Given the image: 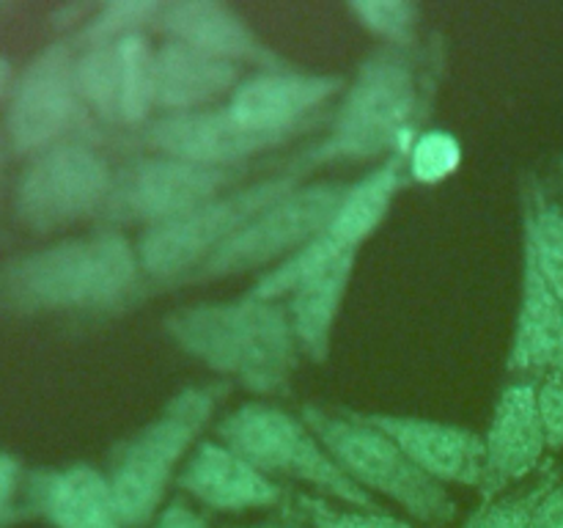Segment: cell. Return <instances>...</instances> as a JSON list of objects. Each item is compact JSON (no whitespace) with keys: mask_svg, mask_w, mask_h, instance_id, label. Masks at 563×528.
I'll return each instance as SVG.
<instances>
[{"mask_svg":"<svg viewBox=\"0 0 563 528\" xmlns=\"http://www.w3.org/2000/svg\"><path fill=\"white\" fill-rule=\"evenodd\" d=\"M214 432H218V440L231 446L236 454L245 457L251 465H256L275 482L291 479L350 509L385 512L372 493L357 487L341 471L339 462L311 432V427L280 407L267 405V402H247L220 418Z\"/></svg>","mask_w":563,"mask_h":528,"instance_id":"obj_6","label":"cell"},{"mask_svg":"<svg viewBox=\"0 0 563 528\" xmlns=\"http://www.w3.org/2000/svg\"><path fill=\"white\" fill-rule=\"evenodd\" d=\"M148 528H209V522L196 509H190L185 501H174L154 517Z\"/></svg>","mask_w":563,"mask_h":528,"instance_id":"obj_33","label":"cell"},{"mask_svg":"<svg viewBox=\"0 0 563 528\" xmlns=\"http://www.w3.org/2000/svg\"><path fill=\"white\" fill-rule=\"evenodd\" d=\"M75 88L80 102L108 124H121L119 42L82 47L75 58Z\"/></svg>","mask_w":563,"mask_h":528,"instance_id":"obj_24","label":"cell"},{"mask_svg":"<svg viewBox=\"0 0 563 528\" xmlns=\"http://www.w3.org/2000/svg\"><path fill=\"white\" fill-rule=\"evenodd\" d=\"M346 190H350L346 182H308V185L302 182L258 212L234 240L225 242L181 284H203L251 270H273L275 264L295 256L328 226L339 204L344 201Z\"/></svg>","mask_w":563,"mask_h":528,"instance_id":"obj_9","label":"cell"},{"mask_svg":"<svg viewBox=\"0 0 563 528\" xmlns=\"http://www.w3.org/2000/svg\"><path fill=\"white\" fill-rule=\"evenodd\" d=\"M137 143L152 154L187 160L209 168H247V160L273 152L289 141L245 130L223 105V108L152 119L141 127Z\"/></svg>","mask_w":563,"mask_h":528,"instance_id":"obj_13","label":"cell"},{"mask_svg":"<svg viewBox=\"0 0 563 528\" xmlns=\"http://www.w3.org/2000/svg\"><path fill=\"white\" fill-rule=\"evenodd\" d=\"M174 42L196 47L231 64H253L258 72L291 69L284 55L275 53L256 31L225 3L218 0H174L163 6L157 25Z\"/></svg>","mask_w":563,"mask_h":528,"instance_id":"obj_17","label":"cell"},{"mask_svg":"<svg viewBox=\"0 0 563 528\" xmlns=\"http://www.w3.org/2000/svg\"><path fill=\"white\" fill-rule=\"evenodd\" d=\"M245 80L242 66L165 38L154 53V108L163 116L209 110Z\"/></svg>","mask_w":563,"mask_h":528,"instance_id":"obj_19","label":"cell"},{"mask_svg":"<svg viewBox=\"0 0 563 528\" xmlns=\"http://www.w3.org/2000/svg\"><path fill=\"white\" fill-rule=\"evenodd\" d=\"M531 528H563V479H559L539 501Z\"/></svg>","mask_w":563,"mask_h":528,"instance_id":"obj_32","label":"cell"},{"mask_svg":"<svg viewBox=\"0 0 563 528\" xmlns=\"http://www.w3.org/2000/svg\"><path fill=\"white\" fill-rule=\"evenodd\" d=\"M302 176L306 174L291 165L278 176L234 187L225 196L212 198L181 218L143 229L135 245L143 278L154 284H181L225 242L234 240L258 212L302 185Z\"/></svg>","mask_w":563,"mask_h":528,"instance_id":"obj_7","label":"cell"},{"mask_svg":"<svg viewBox=\"0 0 563 528\" xmlns=\"http://www.w3.org/2000/svg\"><path fill=\"white\" fill-rule=\"evenodd\" d=\"M121 53V124L143 127L152 121L154 108V53L143 33L119 42Z\"/></svg>","mask_w":563,"mask_h":528,"instance_id":"obj_25","label":"cell"},{"mask_svg":"<svg viewBox=\"0 0 563 528\" xmlns=\"http://www.w3.org/2000/svg\"><path fill=\"white\" fill-rule=\"evenodd\" d=\"M113 170L86 143H55L31 160L16 185V218L36 234L99 218L113 187Z\"/></svg>","mask_w":563,"mask_h":528,"instance_id":"obj_11","label":"cell"},{"mask_svg":"<svg viewBox=\"0 0 563 528\" xmlns=\"http://www.w3.org/2000/svg\"><path fill=\"white\" fill-rule=\"evenodd\" d=\"M75 44L55 42L36 53L16 80L9 105L11 146L16 154H38L55 146L77 116Z\"/></svg>","mask_w":563,"mask_h":528,"instance_id":"obj_12","label":"cell"},{"mask_svg":"<svg viewBox=\"0 0 563 528\" xmlns=\"http://www.w3.org/2000/svg\"><path fill=\"white\" fill-rule=\"evenodd\" d=\"M539 413H542L544 432L550 449H563V355L544 372L537 385Z\"/></svg>","mask_w":563,"mask_h":528,"instance_id":"obj_31","label":"cell"},{"mask_svg":"<svg viewBox=\"0 0 563 528\" xmlns=\"http://www.w3.org/2000/svg\"><path fill=\"white\" fill-rule=\"evenodd\" d=\"M9 86H11V64L0 55V99L5 97Z\"/></svg>","mask_w":563,"mask_h":528,"instance_id":"obj_35","label":"cell"},{"mask_svg":"<svg viewBox=\"0 0 563 528\" xmlns=\"http://www.w3.org/2000/svg\"><path fill=\"white\" fill-rule=\"evenodd\" d=\"M22 517V512H16L14 506H5V509H0V528H9L11 522H16Z\"/></svg>","mask_w":563,"mask_h":528,"instance_id":"obj_36","label":"cell"},{"mask_svg":"<svg viewBox=\"0 0 563 528\" xmlns=\"http://www.w3.org/2000/svg\"><path fill=\"white\" fill-rule=\"evenodd\" d=\"M346 9L361 22V28L383 38L385 47H416L421 6L407 3V0H355V3H346Z\"/></svg>","mask_w":563,"mask_h":528,"instance_id":"obj_27","label":"cell"},{"mask_svg":"<svg viewBox=\"0 0 563 528\" xmlns=\"http://www.w3.org/2000/svg\"><path fill=\"white\" fill-rule=\"evenodd\" d=\"M229 383L190 385L170 396L159 416L115 446L108 479L126 528H148L159 515L165 493L176 482V468L196 449L198 435L214 416Z\"/></svg>","mask_w":563,"mask_h":528,"instance_id":"obj_4","label":"cell"},{"mask_svg":"<svg viewBox=\"0 0 563 528\" xmlns=\"http://www.w3.org/2000/svg\"><path fill=\"white\" fill-rule=\"evenodd\" d=\"M168 339L192 361L258 396L286 394L297 366L286 302L236 297L185 306L163 319Z\"/></svg>","mask_w":563,"mask_h":528,"instance_id":"obj_1","label":"cell"},{"mask_svg":"<svg viewBox=\"0 0 563 528\" xmlns=\"http://www.w3.org/2000/svg\"><path fill=\"white\" fill-rule=\"evenodd\" d=\"M522 253L563 300V204L537 179L522 196Z\"/></svg>","mask_w":563,"mask_h":528,"instance_id":"obj_23","label":"cell"},{"mask_svg":"<svg viewBox=\"0 0 563 528\" xmlns=\"http://www.w3.org/2000/svg\"><path fill=\"white\" fill-rule=\"evenodd\" d=\"M548 449V432H544L537 402V383L517 380L506 385L484 432V482L478 490L482 498H498L506 487L531 476Z\"/></svg>","mask_w":563,"mask_h":528,"instance_id":"obj_15","label":"cell"},{"mask_svg":"<svg viewBox=\"0 0 563 528\" xmlns=\"http://www.w3.org/2000/svg\"><path fill=\"white\" fill-rule=\"evenodd\" d=\"M355 262L357 256L341 258L328 273L308 280L306 286L286 297V311H289L297 346L313 363H324L330 358L335 319H339L344 297L350 292Z\"/></svg>","mask_w":563,"mask_h":528,"instance_id":"obj_22","label":"cell"},{"mask_svg":"<svg viewBox=\"0 0 563 528\" xmlns=\"http://www.w3.org/2000/svg\"><path fill=\"white\" fill-rule=\"evenodd\" d=\"M163 6L159 0H115V3L99 6L91 20L80 28L75 42H80L82 47L121 42L132 33H141L143 28L157 25Z\"/></svg>","mask_w":563,"mask_h":528,"instance_id":"obj_26","label":"cell"},{"mask_svg":"<svg viewBox=\"0 0 563 528\" xmlns=\"http://www.w3.org/2000/svg\"><path fill=\"white\" fill-rule=\"evenodd\" d=\"M462 163V146L451 132L427 130L418 132L407 152V176L421 185L445 182Z\"/></svg>","mask_w":563,"mask_h":528,"instance_id":"obj_29","label":"cell"},{"mask_svg":"<svg viewBox=\"0 0 563 528\" xmlns=\"http://www.w3.org/2000/svg\"><path fill=\"white\" fill-rule=\"evenodd\" d=\"M176 487L212 512L273 509L286 498L275 479L251 465L223 440H201L181 465Z\"/></svg>","mask_w":563,"mask_h":528,"instance_id":"obj_18","label":"cell"},{"mask_svg":"<svg viewBox=\"0 0 563 528\" xmlns=\"http://www.w3.org/2000/svg\"><path fill=\"white\" fill-rule=\"evenodd\" d=\"M421 82L412 50L379 47L357 69L330 130L295 163L306 174L324 163H368L410 152L418 130Z\"/></svg>","mask_w":563,"mask_h":528,"instance_id":"obj_3","label":"cell"},{"mask_svg":"<svg viewBox=\"0 0 563 528\" xmlns=\"http://www.w3.org/2000/svg\"><path fill=\"white\" fill-rule=\"evenodd\" d=\"M251 528H291V526H251Z\"/></svg>","mask_w":563,"mask_h":528,"instance_id":"obj_37","label":"cell"},{"mask_svg":"<svg viewBox=\"0 0 563 528\" xmlns=\"http://www.w3.org/2000/svg\"><path fill=\"white\" fill-rule=\"evenodd\" d=\"M16 487H20V462L9 454H0V509L11 506Z\"/></svg>","mask_w":563,"mask_h":528,"instance_id":"obj_34","label":"cell"},{"mask_svg":"<svg viewBox=\"0 0 563 528\" xmlns=\"http://www.w3.org/2000/svg\"><path fill=\"white\" fill-rule=\"evenodd\" d=\"M297 509L311 522V528H416V522L401 520L390 512H366V509H339L324 498L300 495Z\"/></svg>","mask_w":563,"mask_h":528,"instance_id":"obj_30","label":"cell"},{"mask_svg":"<svg viewBox=\"0 0 563 528\" xmlns=\"http://www.w3.org/2000/svg\"><path fill=\"white\" fill-rule=\"evenodd\" d=\"M344 86L346 80L341 75L300 72L295 66L278 72H258L236 86V91L225 102V110L234 116L236 124L256 135L291 141L306 130L308 116L317 113Z\"/></svg>","mask_w":563,"mask_h":528,"instance_id":"obj_14","label":"cell"},{"mask_svg":"<svg viewBox=\"0 0 563 528\" xmlns=\"http://www.w3.org/2000/svg\"><path fill=\"white\" fill-rule=\"evenodd\" d=\"M245 170L247 168H209V165L163 157V154L141 157L113 176V187H110L108 204L99 220L110 231H121V226L152 229V226L168 223L234 190Z\"/></svg>","mask_w":563,"mask_h":528,"instance_id":"obj_10","label":"cell"},{"mask_svg":"<svg viewBox=\"0 0 563 528\" xmlns=\"http://www.w3.org/2000/svg\"><path fill=\"white\" fill-rule=\"evenodd\" d=\"M141 284L135 245L121 231L104 229L9 262L0 273V297L22 311L104 314L130 306Z\"/></svg>","mask_w":563,"mask_h":528,"instance_id":"obj_2","label":"cell"},{"mask_svg":"<svg viewBox=\"0 0 563 528\" xmlns=\"http://www.w3.org/2000/svg\"><path fill=\"white\" fill-rule=\"evenodd\" d=\"M366 424L388 435L429 479L440 484L482 490L484 435L460 424L401 413H357Z\"/></svg>","mask_w":563,"mask_h":528,"instance_id":"obj_16","label":"cell"},{"mask_svg":"<svg viewBox=\"0 0 563 528\" xmlns=\"http://www.w3.org/2000/svg\"><path fill=\"white\" fill-rule=\"evenodd\" d=\"M31 509L53 528H126L108 473L82 462L36 473Z\"/></svg>","mask_w":563,"mask_h":528,"instance_id":"obj_20","label":"cell"},{"mask_svg":"<svg viewBox=\"0 0 563 528\" xmlns=\"http://www.w3.org/2000/svg\"><path fill=\"white\" fill-rule=\"evenodd\" d=\"M300 418L357 487L385 495L423 526L440 528L454 520L456 504L449 490L429 479L388 435L357 418L355 410L341 407L339 413H328L306 405Z\"/></svg>","mask_w":563,"mask_h":528,"instance_id":"obj_5","label":"cell"},{"mask_svg":"<svg viewBox=\"0 0 563 528\" xmlns=\"http://www.w3.org/2000/svg\"><path fill=\"white\" fill-rule=\"evenodd\" d=\"M407 182V152L390 154L388 160L368 170L366 176L350 185L344 201L333 212L322 231L306 248L275 264L251 286L247 295L258 300L284 302L291 292L306 286L308 280L328 273L341 258L357 256L363 242L383 226L388 218L394 198Z\"/></svg>","mask_w":563,"mask_h":528,"instance_id":"obj_8","label":"cell"},{"mask_svg":"<svg viewBox=\"0 0 563 528\" xmlns=\"http://www.w3.org/2000/svg\"><path fill=\"white\" fill-rule=\"evenodd\" d=\"M563 355V300L522 253L520 306L506 369L511 374L548 372Z\"/></svg>","mask_w":563,"mask_h":528,"instance_id":"obj_21","label":"cell"},{"mask_svg":"<svg viewBox=\"0 0 563 528\" xmlns=\"http://www.w3.org/2000/svg\"><path fill=\"white\" fill-rule=\"evenodd\" d=\"M559 479H561L559 471H548L528 490L498 495V498L493 501H484L482 509L473 512L462 528H531L533 512H537L539 501L548 495V490L553 487Z\"/></svg>","mask_w":563,"mask_h":528,"instance_id":"obj_28","label":"cell"}]
</instances>
